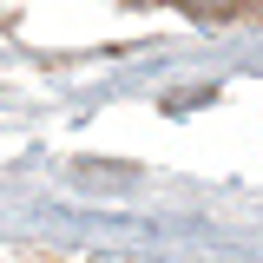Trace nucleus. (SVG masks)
<instances>
[{
    "label": "nucleus",
    "instance_id": "obj_1",
    "mask_svg": "<svg viewBox=\"0 0 263 263\" xmlns=\"http://www.w3.org/2000/svg\"><path fill=\"white\" fill-rule=\"evenodd\" d=\"M243 7H250V0H184V13L204 20V27H230V20H243Z\"/></svg>",
    "mask_w": 263,
    "mask_h": 263
}]
</instances>
